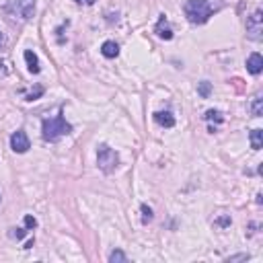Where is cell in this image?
<instances>
[{"label":"cell","mask_w":263,"mask_h":263,"mask_svg":"<svg viewBox=\"0 0 263 263\" xmlns=\"http://www.w3.org/2000/svg\"><path fill=\"white\" fill-rule=\"evenodd\" d=\"M183 13L187 17V21L193 25H204L214 13V6L210 4V0H187L183 6Z\"/></svg>","instance_id":"1"},{"label":"cell","mask_w":263,"mask_h":263,"mask_svg":"<svg viewBox=\"0 0 263 263\" xmlns=\"http://www.w3.org/2000/svg\"><path fill=\"white\" fill-rule=\"evenodd\" d=\"M72 132V126L66 121L62 115H56V117H50L43 121V128H41V136L45 142H56V140H60L62 136L70 134Z\"/></svg>","instance_id":"2"},{"label":"cell","mask_w":263,"mask_h":263,"mask_svg":"<svg viewBox=\"0 0 263 263\" xmlns=\"http://www.w3.org/2000/svg\"><path fill=\"white\" fill-rule=\"evenodd\" d=\"M97 165L103 173H113L119 165V156L113 148H109L107 144H101L97 150Z\"/></svg>","instance_id":"3"},{"label":"cell","mask_w":263,"mask_h":263,"mask_svg":"<svg viewBox=\"0 0 263 263\" xmlns=\"http://www.w3.org/2000/svg\"><path fill=\"white\" fill-rule=\"evenodd\" d=\"M4 8L6 13L19 17L21 21H29L35 13V0H8Z\"/></svg>","instance_id":"4"},{"label":"cell","mask_w":263,"mask_h":263,"mask_svg":"<svg viewBox=\"0 0 263 263\" xmlns=\"http://www.w3.org/2000/svg\"><path fill=\"white\" fill-rule=\"evenodd\" d=\"M247 35L253 41L263 39V13L261 11H255L247 19Z\"/></svg>","instance_id":"5"},{"label":"cell","mask_w":263,"mask_h":263,"mask_svg":"<svg viewBox=\"0 0 263 263\" xmlns=\"http://www.w3.org/2000/svg\"><path fill=\"white\" fill-rule=\"evenodd\" d=\"M29 146H31V142H29V138H27V134L23 130H17L15 134L11 136V148L15 150V152L23 154V152L29 150Z\"/></svg>","instance_id":"6"},{"label":"cell","mask_w":263,"mask_h":263,"mask_svg":"<svg viewBox=\"0 0 263 263\" xmlns=\"http://www.w3.org/2000/svg\"><path fill=\"white\" fill-rule=\"evenodd\" d=\"M154 33L161 37V39H173V29H171V25H169V21H167V17L165 15H161V19H158V23H156V27H154Z\"/></svg>","instance_id":"7"},{"label":"cell","mask_w":263,"mask_h":263,"mask_svg":"<svg viewBox=\"0 0 263 263\" xmlns=\"http://www.w3.org/2000/svg\"><path fill=\"white\" fill-rule=\"evenodd\" d=\"M247 70L251 72V74H261V70H263V58L259 54H251L249 58H247Z\"/></svg>","instance_id":"8"},{"label":"cell","mask_w":263,"mask_h":263,"mask_svg":"<svg viewBox=\"0 0 263 263\" xmlns=\"http://www.w3.org/2000/svg\"><path fill=\"white\" fill-rule=\"evenodd\" d=\"M154 121L163 128H173L175 126V117H173V113H169V111H156Z\"/></svg>","instance_id":"9"},{"label":"cell","mask_w":263,"mask_h":263,"mask_svg":"<svg viewBox=\"0 0 263 263\" xmlns=\"http://www.w3.org/2000/svg\"><path fill=\"white\" fill-rule=\"evenodd\" d=\"M25 62H27V68H29L31 74H39V60H37V56L31 52V50H27L25 52Z\"/></svg>","instance_id":"10"},{"label":"cell","mask_w":263,"mask_h":263,"mask_svg":"<svg viewBox=\"0 0 263 263\" xmlns=\"http://www.w3.org/2000/svg\"><path fill=\"white\" fill-rule=\"evenodd\" d=\"M101 54L105 56V58H117L119 56V45L115 41H105L101 45Z\"/></svg>","instance_id":"11"},{"label":"cell","mask_w":263,"mask_h":263,"mask_svg":"<svg viewBox=\"0 0 263 263\" xmlns=\"http://www.w3.org/2000/svg\"><path fill=\"white\" fill-rule=\"evenodd\" d=\"M261 144H263V130H253L251 132V148L261 150Z\"/></svg>","instance_id":"12"},{"label":"cell","mask_w":263,"mask_h":263,"mask_svg":"<svg viewBox=\"0 0 263 263\" xmlns=\"http://www.w3.org/2000/svg\"><path fill=\"white\" fill-rule=\"evenodd\" d=\"M204 117L208 119V121H216V124H222V121H224L222 113H220V111H216V109H208V111H206V115H204Z\"/></svg>","instance_id":"13"},{"label":"cell","mask_w":263,"mask_h":263,"mask_svg":"<svg viewBox=\"0 0 263 263\" xmlns=\"http://www.w3.org/2000/svg\"><path fill=\"white\" fill-rule=\"evenodd\" d=\"M253 115L255 117L263 115V99L261 97H255V101H253Z\"/></svg>","instance_id":"14"},{"label":"cell","mask_w":263,"mask_h":263,"mask_svg":"<svg viewBox=\"0 0 263 263\" xmlns=\"http://www.w3.org/2000/svg\"><path fill=\"white\" fill-rule=\"evenodd\" d=\"M197 93H200V95L206 99V97H210V93H212V84L210 82H200V87H197Z\"/></svg>","instance_id":"15"},{"label":"cell","mask_w":263,"mask_h":263,"mask_svg":"<svg viewBox=\"0 0 263 263\" xmlns=\"http://www.w3.org/2000/svg\"><path fill=\"white\" fill-rule=\"evenodd\" d=\"M150 220H152V210H150L146 204H142V222L148 224Z\"/></svg>","instance_id":"16"},{"label":"cell","mask_w":263,"mask_h":263,"mask_svg":"<svg viewBox=\"0 0 263 263\" xmlns=\"http://www.w3.org/2000/svg\"><path fill=\"white\" fill-rule=\"evenodd\" d=\"M109 261H111V263H115V261H128V257H126L121 251H113V253L109 255Z\"/></svg>","instance_id":"17"},{"label":"cell","mask_w":263,"mask_h":263,"mask_svg":"<svg viewBox=\"0 0 263 263\" xmlns=\"http://www.w3.org/2000/svg\"><path fill=\"white\" fill-rule=\"evenodd\" d=\"M25 234H27V230H25V228H13V230H11V237H13V239H17V241H19V239H23Z\"/></svg>","instance_id":"18"},{"label":"cell","mask_w":263,"mask_h":263,"mask_svg":"<svg viewBox=\"0 0 263 263\" xmlns=\"http://www.w3.org/2000/svg\"><path fill=\"white\" fill-rule=\"evenodd\" d=\"M37 226V220L33 216H25V228H35Z\"/></svg>","instance_id":"19"},{"label":"cell","mask_w":263,"mask_h":263,"mask_svg":"<svg viewBox=\"0 0 263 263\" xmlns=\"http://www.w3.org/2000/svg\"><path fill=\"white\" fill-rule=\"evenodd\" d=\"M241 259H249V255H234V257H228V261H241Z\"/></svg>","instance_id":"20"},{"label":"cell","mask_w":263,"mask_h":263,"mask_svg":"<svg viewBox=\"0 0 263 263\" xmlns=\"http://www.w3.org/2000/svg\"><path fill=\"white\" fill-rule=\"evenodd\" d=\"M76 2H84V4H95V0H76Z\"/></svg>","instance_id":"21"},{"label":"cell","mask_w":263,"mask_h":263,"mask_svg":"<svg viewBox=\"0 0 263 263\" xmlns=\"http://www.w3.org/2000/svg\"><path fill=\"white\" fill-rule=\"evenodd\" d=\"M0 45H2V35H0Z\"/></svg>","instance_id":"22"}]
</instances>
